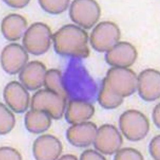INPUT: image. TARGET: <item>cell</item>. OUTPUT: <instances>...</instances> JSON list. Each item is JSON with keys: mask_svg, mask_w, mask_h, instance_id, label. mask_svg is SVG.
<instances>
[{"mask_svg": "<svg viewBox=\"0 0 160 160\" xmlns=\"http://www.w3.org/2000/svg\"><path fill=\"white\" fill-rule=\"evenodd\" d=\"M121 36L119 27L115 23L103 21L98 23L92 31L91 44L98 52H107L118 43Z\"/></svg>", "mask_w": 160, "mask_h": 160, "instance_id": "5", "label": "cell"}, {"mask_svg": "<svg viewBox=\"0 0 160 160\" xmlns=\"http://www.w3.org/2000/svg\"><path fill=\"white\" fill-rule=\"evenodd\" d=\"M47 71L44 64L38 61L26 64L20 72L19 79L27 90L35 91L44 86Z\"/></svg>", "mask_w": 160, "mask_h": 160, "instance_id": "9", "label": "cell"}, {"mask_svg": "<svg viewBox=\"0 0 160 160\" xmlns=\"http://www.w3.org/2000/svg\"><path fill=\"white\" fill-rule=\"evenodd\" d=\"M22 157L19 152L8 147H2L0 149V160H22Z\"/></svg>", "mask_w": 160, "mask_h": 160, "instance_id": "18", "label": "cell"}, {"mask_svg": "<svg viewBox=\"0 0 160 160\" xmlns=\"http://www.w3.org/2000/svg\"><path fill=\"white\" fill-rule=\"evenodd\" d=\"M66 98L47 89L37 91L31 102V109L43 111L55 119L62 117L66 106Z\"/></svg>", "mask_w": 160, "mask_h": 160, "instance_id": "3", "label": "cell"}, {"mask_svg": "<svg viewBox=\"0 0 160 160\" xmlns=\"http://www.w3.org/2000/svg\"><path fill=\"white\" fill-rule=\"evenodd\" d=\"M28 60V54L25 48L17 43H11L6 46L1 55L3 69L11 75L20 72Z\"/></svg>", "mask_w": 160, "mask_h": 160, "instance_id": "6", "label": "cell"}, {"mask_svg": "<svg viewBox=\"0 0 160 160\" xmlns=\"http://www.w3.org/2000/svg\"><path fill=\"white\" fill-rule=\"evenodd\" d=\"M78 100L70 101L67 107L66 118L68 122L73 124L80 123L88 118L87 115L91 118L92 116L86 113V108L91 104Z\"/></svg>", "mask_w": 160, "mask_h": 160, "instance_id": "13", "label": "cell"}, {"mask_svg": "<svg viewBox=\"0 0 160 160\" xmlns=\"http://www.w3.org/2000/svg\"><path fill=\"white\" fill-rule=\"evenodd\" d=\"M101 9L93 0H75L71 5L69 15L72 20L83 28L89 29L99 20Z\"/></svg>", "mask_w": 160, "mask_h": 160, "instance_id": "4", "label": "cell"}, {"mask_svg": "<svg viewBox=\"0 0 160 160\" xmlns=\"http://www.w3.org/2000/svg\"><path fill=\"white\" fill-rule=\"evenodd\" d=\"M160 73L155 69H149L143 70L138 78L139 90L144 88L146 91H160Z\"/></svg>", "mask_w": 160, "mask_h": 160, "instance_id": "14", "label": "cell"}, {"mask_svg": "<svg viewBox=\"0 0 160 160\" xmlns=\"http://www.w3.org/2000/svg\"><path fill=\"white\" fill-rule=\"evenodd\" d=\"M62 149L60 141L50 134L42 135L35 141L33 153L37 160H55L60 156Z\"/></svg>", "mask_w": 160, "mask_h": 160, "instance_id": "10", "label": "cell"}, {"mask_svg": "<svg viewBox=\"0 0 160 160\" xmlns=\"http://www.w3.org/2000/svg\"><path fill=\"white\" fill-rule=\"evenodd\" d=\"M42 8L49 13L57 14L62 13L68 8L70 1H47L41 0L39 1Z\"/></svg>", "mask_w": 160, "mask_h": 160, "instance_id": "17", "label": "cell"}, {"mask_svg": "<svg viewBox=\"0 0 160 160\" xmlns=\"http://www.w3.org/2000/svg\"><path fill=\"white\" fill-rule=\"evenodd\" d=\"M6 4L15 8H22L28 4L29 1H5Z\"/></svg>", "mask_w": 160, "mask_h": 160, "instance_id": "19", "label": "cell"}, {"mask_svg": "<svg viewBox=\"0 0 160 160\" xmlns=\"http://www.w3.org/2000/svg\"><path fill=\"white\" fill-rule=\"evenodd\" d=\"M62 74L57 69L47 71L44 83L46 89L67 97L65 90L62 85Z\"/></svg>", "mask_w": 160, "mask_h": 160, "instance_id": "15", "label": "cell"}, {"mask_svg": "<svg viewBox=\"0 0 160 160\" xmlns=\"http://www.w3.org/2000/svg\"><path fill=\"white\" fill-rule=\"evenodd\" d=\"M137 56L136 49L133 45L122 42H118L107 52L106 60L114 67L127 68L134 64Z\"/></svg>", "mask_w": 160, "mask_h": 160, "instance_id": "8", "label": "cell"}, {"mask_svg": "<svg viewBox=\"0 0 160 160\" xmlns=\"http://www.w3.org/2000/svg\"><path fill=\"white\" fill-rule=\"evenodd\" d=\"M1 124L0 134H7L13 128L15 124V118L14 114L3 103H0Z\"/></svg>", "mask_w": 160, "mask_h": 160, "instance_id": "16", "label": "cell"}, {"mask_svg": "<svg viewBox=\"0 0 160 160\" xmlns=\"http://www.w3.org/2000/svg\"><path fill=\"white\" fill-rule=\"evenodd\" d=\"M28 23L25 18L19 14H11L2 20L1 29L6 39L15 41L19 40L25 34Z\"/></svg>", "mask_w": 160, "mask_h": 160, "instance_id": "11", "label": "cell"}, {"mask_svg": "<svg viewBox=\"0 0 160 160\" xmlns=\"http://www.w3.org/2000/svg\"><path fill=\"white\" fill-rule=\"evenodd\" d=\"M52 40L58 54L79 58H87L90 54L87 32L74 24L61 27L53 35Z\"/></svg>", "mask_w": 160, "mask_h": 160, "instance_id": "1", "label": "cell"}, {"mask_svg": "<svg viewBox=\"0 0 160 160\" xmlns=\"http://www.w3.org/2000/svg\"><path fill=\"white\" fill-rule=\"evenodd\" d=\"M3 95L6 103L15 112L22 113L28 108L29 94L21 83L16 81L8 83L4 88Z\"/></svg>", "mask_w": 160, "mask_h": 160, "instance_id": "7", "label": "cell"}, {"mask_svg": "<svg viewBox=\"0 0 160 160\" xmlns=\"http://www.w3.org/2000/svg\"><path fill=\"white\" fill-rule=\"evenodd\" d=\"M51 117L43 111L32 109L28 112L24 122L28 130L33 134H39L48 130L51 123Z\"/></svg>", "mask_w": 160, "mask_h": 160, "instance_id": "12", "label": "cell"}, {"mask_svg": "<svg viewBox=\"0 0 160 160\" xmlns=\"http://www.w3.org/2000/svg\"><path fill=\"white\" fill-rule=\"evenodd\" d=\"M60 160H77V157L72 155H65L61 157Z\"/></svg>", "mask_w": 160, "mask_h": 160, "instance_id": "20", "label": "cell"}, {"mask_svg": "<svg viewBox=\"0 0 160 160\" xmlns=\"http://www.w3.org/2000/svg\"><path fill=\"white\" fill-rule=\"evenodd\" d=\"M52 37L51 30L47 24L34 23L27 29L23 36L24 48L32 55H42L50 48Z\"/></svg>", "mask_w": 160, "mask_h": 160, "instance_id": "2", "label": "cell"}]
</instances>
